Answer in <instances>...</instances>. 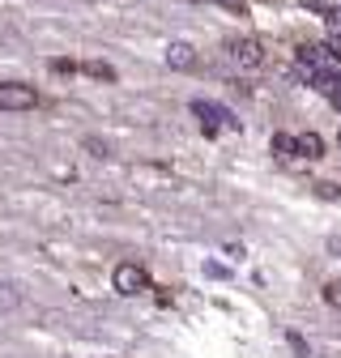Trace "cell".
Wrapping results in <instances>:
<instances>
[{"label":"cell","mask_w":341,"mask_h":358,"mask_svg":"<svg viewBox=\"0 0 341 358\" xmlns=\"http://www.w3.org/2000/svg\"><path fill=\"white\" fill-rule=\"evenodd\" d=\"M294 154L298 158H324V137H320V132H303V137H294Z\"/></svg>","instance_id":"cell-6"},{"label":"cell","mask_w":341,"mask_h":358,"mask_svg":"<svg viewBox=\"0 0 341 358\" xmlns=\"http://www.w3.org/2000/svg\"><path fill=\"white\" fill-rule=\"evenodd\" d=\"M192 111L205 120V132L213 137V132H218V124H226V128H239V120L231 115V111H222V107H213V103H192Z\"/></svg>","instance_id":"cell-3"},{"label":"cell","mask_w":341,"mask_h":358,"mask_svg":"<svg viewBox=\"0 0 341 358\" xmlns=\"http://www.w3.org/2000/svg\"><path fill=\"white\" fill-rule=\"evenodd\" d=\"M111 286H115L119 294H145V290H150V273H145L141 264H115Z\"/></svg>","instance_id":"cell-2"},{"label":"cell","mask_w":341,"mask_h":358,"mask_svg":"<svg viewBox=\"0 0 341 358\" xmlns=\"http://www.w3.org/2000/svg\"><path fill=\"white\" fill-rule=\"evenodd\" d=\"M30 107H38L34 85H22V81H0V111H30Z\"/></svg>","instance_id":"cell-1"},{"label":"cell","mask_w":341,"mask_h":358,"mask_svg":"<svg viewBox=\"0 0 341 358\" xmlns=\"http://www.w3.org/2000/svg\"><path fill=\"white\" fill-rule=\"evenodd\" d=\"M226 5H235V0H226Z\"/></svg>","instance_id":"cell-12"},{"label":"cell","mask_w":341,"mask_h":358,"mask_svg":"<svg viewBox=\"0 0 341 358\" xmlns=\"http://www.w3.org/2000/svg\"><path fill=\"white\" fill-rule=\"evenodd\" d=\"M166 64H170V69H192V64H196L192 43H170V48H166Z\"/></svg>","instance_id":"cell-7"},{"label":"cell","mask_w":341,"mask_h":358,"mask_svg":"<svg viewBox=\"0 0 341 358\" xmlns=\"http://www.w3.org/2000/svg\"><path fill=\"white\" fill-rule=\"evenodd\" d=\"M312 85H316L320 94H324V99H328V103H333V107L341 111V73H320V77H316Z\"/></svg>","instance_id":"cell-5"},{"label":"cell","mask_w":341,"mask_h":358,"mask_svg":"<svg viewBox=\"0 0 341 358\" xmlns=\"http://www.w3.org/2000/svg\"><path fill=\"white\" fill-rule=\"evenodd\" d=\"M324 303L341 311V282H328V286H324Z\"/></svg>","instance_id":"cell-10"},{"label":"cell","mask_w":341,"mask_h":358,"mask_svg":"<svg viewBox=\"0 0 341 358\" xmlns=\"http://www.w3.org/2000/svg\"><path fill=\"white\" fill-rule=\"evenodd\" d=\"M273 154L277 158H290L294 154V137H273Z\"/></svg>","instance_id":"cell-9"},{"label":"cell","mask_w":341,"mask_h":358,"mask_svg":"<svg viewBox=\"0 0 341 358\" xmlns=\"http://www.w3.org/2000/svg\"><path fill=\"white\" fill-rule=\"evenodd\" d=\"M85 73H90V77H99V81H111L115 77V69L111 64H103V60H90V64H81Z\"/></svg>","instance_id":"cell-8"},{"label":"cell","mask_w":341,"mask_h":358,"mask_svg":"<svg viewBox=\"0 0 341 358\" xmlns=\"http://www.w3.org/2000/svg\"><path fill=\"white\" fill-rule=\"evenodd\" d=\"M231 56H235L243 69H252V64H261V60H265V48H261L256 38H235V43H231Z\"/></svg>","instance_id":"cell-4"},{"label":"cell","mask_w":341,"mask_h":358,"mask_svg":"<svg viewBox=\"0 0 341 358\" xmlns=\"http://www.w3.org/2000/svg\"><path fill=\"white\" fill-rule=\"evenodd\" d=\"M13 286H0V307H13V294H9Z\"/></svg>","instance_id":"cell-11"}]
</instances>
